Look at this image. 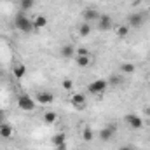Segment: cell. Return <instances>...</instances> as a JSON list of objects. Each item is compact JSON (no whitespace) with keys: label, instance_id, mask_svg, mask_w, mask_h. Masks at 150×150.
I'll return each mask as SVG.
<instances>
[{"label":"cell","instance_id":"13","mask_svg":"<svg viewBox=\"0 0 150 150\" xmlns=\"http://www.w3.org/2000/svg\"><path fill=\"white\" fill-rule=\"evenodd\" d=\"M134 72H136V67H134L131 61L120 63V74H122V75H133Z\"/></svg>","mask_w":150,"mask_h":150},{"label":"cell","instance_id":"24","mask_svg":"<svg viewBox=\"0 0 150 150\" xmlns=\"http://www.w3.org/2000/svg\"><path fill=\"white\" fill-rule=\"evenodd\" d=\"M61 87L67 89V91H72V89H74V80H72V79H63V80H61Z\"/></svg>","mask_w":150,"mask_h":150},{"label":"cell","instance_id":"21","mask_svg":"<svg viewBox=\"0 0 150 150\" xmlns=\"http://www.w3.org/2000/svg\"><path fill=\"white\" fill-rule=\"evenodd\" d=\"M94 138V133H93V129L91 127H86L84 131H82V140L84 142H91Z\"/></svg>","mask_w":150,"mask_h":150},{"label":"cell","instance_id":"15","mask_svg":"<svg viewBox=\"0 0 150 150\" xmlns=\"http://www.w3.org/2000/svg\"><path fill=\"white\" fill-rule=\"evenodd\" d=\"M12 74H14L16 79H23V77L26 75V65H25V63H16Z\"/></svg>","mask_w":150,"mask_h":150},{"label":"cell","instance_id":"27","mask_svg":"<svg viewBox=\"0 0 150 150\" xmlns=\"http://www.w3.org/2000/svg\"><path fill=\"white\" fill-rule=\"evenodd\" d=\"M143 113H145L147 117H150V107H145V108H143Z\"/></svg>","mask_w":150,"mask_h":150},{"label":"cell","instance_id":"8","mask_svg":"<svg viewBox=\"0 0 150 150\" xmlns=\"http://www.w3.org/2000/svg\"><path fill=\"white\" fill-rule=\"evenodd\" d=\"M32 21H33V28H35V32L44 30V28L49 25L47 16H44V14H38V16H35V18H32Z\"/></svg>","mask_w":150,"mask_h":150},{"label":"cell","instance_id":"9","mask_svg":"<svg viewBox=\"0 0 150 150\" xmlns=\"http://www.w3.org/2000/svg\"><path fill=\"white\" fill-rule=\"evenodd\" d=\"M100 16H101V14H100L96 9H93V7H91V9H86V11H84L82 19H84L86 23H93V21H98V19H100Z\"/></svg>","mask_w":150,"mask_h":150},{"label":"cell","instance_id":"11","mask_svg":"<svg viewBox=\"0 0 150 150\" xmlns=\"http://www.w3.org/2000/svg\"><path fill=\"white\" fill-rule=\"evenodd\" d=\"M59 54H61V58H65V59L75 58V47L72 45V44H65V45H61Z\"/></svg>","mask_w":150,"mask_h":150},{"label":"cell","instance_id":"30","mask_svg":"<svg viewBox=\"0 0 150 150\" xmlns=\"http://www.w3.org/2000/svg\"><path fill=\"white\" fill-rule=\"evenodd\" d=\"M149 143H150V138H149Z\"/></svg>","mask_w":150,"mask_h":150},{"label":"cell","instance_id":"4","mask_svg":"<svg viewBox=\"0 0 150 150\" xmlns=\"http://www.w3.org/2000/svg\"><path fill=\"white\" fill-rule=\"evenodd\" d=\"M143 23H145V16L140 12H133L127 16V26L129 28H140Z\"/></svg>","mask_w":150,"mask_h":150},{"label":"cell","instance_id":"17","mask_svg":"<svg viewBox=\"0 0 150 150\" xmlns=\"http://www.w3.org/2000/svg\"><path fill=\"white\" fill-rule=\"evenodd\" d=\"M113 136V127H103L101 131H100V138H101V142H108V140H112Z\"/></svg>","mask_w":150,"mask_h":150},{"label":"cell","instance_id":"29","mask_svg":"<svg viewBox=\"0 0 150 150\" xmlns=\"http://www.w3.org/2000/svg\"><path fill=\"white\" fill-rule=\"evenodd\" d=\"M0 79H2V72H0Z\"/></svg>","mask_w":150,"mask_h":150},{"label":"cell","instance_id":"22","mask_svg":"<svg viewBox=\"0 0 150 150\" xmlns=\"http://www.w3.org/2000/svg\"><path fill=\"white\" fill-rule=\"evenodd\" d=\"M33 4H35V0H19V7H21V11H28V9H32Z\"/></svg>","mask_w":150,"mask_h":150},{"label":"cell","instance_id":"3","mask_svg":"<svg viewBox=\"0 0 150 150\" xmlns=\"http://www.w3.org/2000/svg\"><path fill=\"white\" fill-rule=\"evenodd\" d=\"M18 107L21 110H25V112H33L35 110V101L28 94H19L18 96Z\"/></svg>","mask_w":150,"mask_h":150},{"label":"cell","instance_id":"23","mask_svg":"<svg viewBox=\"0 0 150 150\" xmlns=\"http://www.w3.org/2000/svg\"><path fill=\"white\" fill-rule=\"evenodd\" d=\"M119 86V84H122V77L120 75H117V74H112L110 75V79H108V86Z\"/></svg>","mask_w":150,"mask_h":150},{"label":"cell","instance_id":"7","mask_svg":"<svg viewBox=\"0 0 150 150\" xmlns=\"http://www.w3.org/2000/svg\"><path fill=\"white\" fill-rule=\"evenodd\" d=\"M54 100V94L49 93V91H38L37 96H35V101L40 103V105H47V103H52Z\"/></svg>","mask_w":150,"mask_h":150},{"label":"cell","instance_id":"26","mask_svg":"<svg viewBox=\"0 0 150 150\" xmlns=\"http://www.w3.org/2000/svg\"><path fill=\"white\" fill-rule=\"evenodd\" d=\"M117 150H134V147L133 145H120Z\"/></svg>","mask_w":150,"mask_h":150},{"label":"cell","instance_id":"10","mask_svg":"<svg viewBox=\"0 0 150 150\" xmlns=\"http://www.w3.org/2000/svg\"><path fill=\"white\" fill-rule=\"evenodd\" d=\"M70 101H72V105H74L75 108H86V96L82 94V93H75L74 96L70 98Z\"/></svg>","mask_w":150,"mask_h":150},{"label":"cell","instance_id":"16","mask_svg":"<svg viewBox=\"0 0 150 150\" xmlns=\"http://www.w3.org/2000/svg\"><path fill=\"white\" fill-rule=\"evenodd\" d=\"M75 65L80 67V68L89 67V65H91V54H89V56H77V54H75Z\"/></svg>","mask_w":150,"mask_h":150},{"label":"cell","instance_id":"20","mask_svg":"<svg viewBox=\"0 0 150 150\" xmlns=\"http://www.w3.org/2000/svg\"><path fill=\"white\" fill-rule=\"evenodd\" d=\"M56 120H58L56 112H45L44 113V122H45V124H54Z\"/></svg>","mask_w":150,"mask_h":150},{"label":"cell","instance_id":"2","mask_svg":"<svg viewBox=\"0 0 150 150\" xmlns=\"http://www.w3.org/2000/svg\"><path fill=\"white\" fill-rule=\"evenodd\" d=\"M107 89H108V80H105V79H96V80L89 82V86H87V91L94 96L103 94Z\"/></svg>","mask_w":150,"mask_h":150},{"label":"cell","instance_id":"1","mask_svg":"<svg viewBox=\"0 0 150 150\" xmlns=\"http://www.w3.org/2000/svg\"><path fill=\"white\" fill-rule=\"evenodd\" d=\"M14 26H16L19 32H23V33H32V32H35V28H33V21H32L28 16H25L23 12L18 14V16L14 18Z\"/></svg>","mask_w":150,"mask_h":150},{"label":"cell","instance_id":"6","mask_svg":"<svg viewBox=\"0 0 150 150\" xmlns=\"http://www.w3.org/2000/svg\"><path fill=\"white\" fill-rule=\"evenodd\" d=\"M112 25H113V21H112V18H110L108 14H101L100 19L96 21V26H98L100 32H108V30L112 28Z\"/></svg>","mask_w":150,"mask_h":150},{"label":"cell","instance_id":"18","mask_svg":"<svg viewBox=\"0 0 150 150\" xmlns=\"http://www.w3.org/2000/svg\"><path fill=\"white\" fill-rule=\"evenodd\" d=\"M129 32H131V28L127 26V25H120V26H117V30H115V35L119 38H126L129 35Z\"/></svg>","mask_w":150,"mask_h":150},{"label":"cell","instance_id":"28","mask_svg":"<svg viewBox=\"0 0 150 150\" xmlns=\"http://www.w3.org/2000/svg\"><path fill=\"white\" fill-rule=\"evenodd\" d=\"M56 150H67V143H63V145H59V147H56Z\"/></svg>","mask_w":150,"mask_h":150},{"label":"cell","instance_id":"19","mask_svg":"<svg viewBox=\"0 0 150 150\" xmlns=\"http://www.w3.org/2000/svg\"><path fill=\"white\" fill-rule=\"evenodd\" d=\"M91 32H93V26H91V23H82L80 26H79V33H80V37H87V35H91Z\"/></svg>","mask_w":150,"mask_h":150},{"label":"cell","instance_id":"5","mask_svg":"<svg viewBox=\"0 0 150 150\" xmlns=\"http://www.w3.org/2000/svg\"><path fill=\"white\" fill-rule=\"evenodd\" d=\"M124 119H126V122L131 126V129H142V127H143V119H142L138 113H127Z\"/></svg>","mask_w":150,"mask_h":150},{"label":"cell","instance_id":"12","mask_svg":"<svg viewBox=\"0 0 150 150\" xmlns=\"http://www.w3.org/2000/svg\"><path fill=\"white\" fill-rule=\"evenodd\" d=\"M51 143L54 145V149L59 147V145H63V143H67V133H65V131H58V133L52 136Z\"/></svg>","mask_w":150,"mask_h":150},{"label":"cell","instance_id":"14","mask_svg":"<svg viewBox=\"0 0 150 150\" xmlns=\"http://www.w3.org/2000/svg\"><path fill=\"white\" fill-rule=\"evenodd\" d=\"M12 133H14V129H12L11 124H7V122H2L0 124V136L2 138H11Z\"/></svg>","mask_w":150,"mask_h":150},{"label":"cell","instance_id":"25","mask_svg":"<svg viewBox=\"0 0 150 150\" xmlns=\"http://www.w3.org/2000/svg\"><path fill=\"white\" fill-rule=\"evenodd\" d=\"M75 54H77V56H89L91 51L86 49V47H75Z\"/></svg>","mask_w":150,"mask_h":150}]
</instances>
